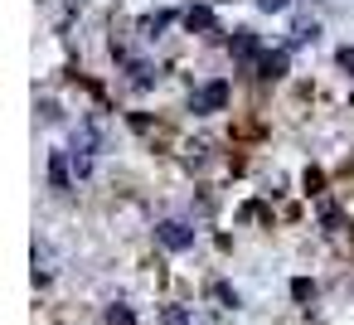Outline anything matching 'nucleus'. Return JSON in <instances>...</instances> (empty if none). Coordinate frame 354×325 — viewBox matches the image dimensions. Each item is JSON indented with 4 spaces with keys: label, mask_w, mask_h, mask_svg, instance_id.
Instances as JSON below:
<instances>
[{
    "label": "nucleus",
    "mask_w": 354,
    "mask_h": 325,
    "mask_svg": "<svg viewBox=\"0 0 354 325\" xmlns=\"http://www.w3.org/2000/svg\"><path fill=\"white\" fill-rule=\"evenodd\" d=\"M223 102H228V83H209L194 93V112H218Z\"/></svg>",
    "instance_id": "obj_1"
},
{
    "label": "nucleus",
    "mask_w": 354,
    "mask_h": 325,
    "mask_svg": "<svg viewBox=\"0 0 354 325\" xmlns=\"http://www.w3.org/2000/svg\"><path fill=\"white\" fill-rule=\"evenodd\" d=\"M156 238H160L170 252H180V248H189V243H194V233H189L185 223H175V219H170V223H160V228H156Z\"/></svg>",
    "instance_id": "obj_2"
},
{
    "label": "nucleus",
    "mask_w": 354,
    "mask_h": 325,
    "mask_svg": "<svg viewBox=\"0 0 354 325\" xmlns=\"http://www.w3.org/2000/svg\"><path fill=\"white\" fill-rule=\"evenodd\" d=\"M107 325H136L131 306H112V310H107Z\"/></svg>",
    "instance_id": "obj_3"
},
{
    "label": "nucleus",
    "mask_w": 354,
    "mask_h": 325,
    "mask_svg": "<svg viewBox=\"0 0 354 325\" xmlns=\"http://www.w3.org/2000/svg\"><path fill=\"white\" fill-rule=\"evenodd\" d=\"M281 68H286V59L277 54V59H267V64H262V78H281Z\"/></svg>",
    "instance_id": "obj_4"
},
{
    "label": "nucleus",
    "mask_w": 354,
    "mask_h": 325,
    "mask_svg": "<svg viewBox=\"0 0 354 325\" xmlns=\"http://www.w3.org/2000/svg\"><path fill=\"white\" fill-rule=\"evenodd\" d=\"M189 25H199V30H214V20H209V10H194V15H189Z\"/></svg>",
    "instance_id": "obj_5"
},
{
    "label": "nucleus",
    "mask_w": 354,
    "mask_h": 325,
    "mask_svg": "<svg viewBox=\"0 0 354 325\" xmlns=\"http://www.w3.org/2000/svg\"><path fill=\"white\" fill-rule=\"evenodd\" d=\"M339 64H344V68L354 73V49H339Z\"/></svg>",
    "instance_id": "obj_6"
},
{
    "label": "nucleus",
    "mask_w": 354,
    "mask_h": 325,
    "mask_svg": "<svg viewBox=\"0 0 354 325\" xmlns=\"http://www.w3.org/2000/svg\"><path fill=\"white\" fill-rule=\"evenodd\" d=\"M262 10H286V0H257Z\"/></svg>",
    "instance_id": "obj_7"
}]
</instances>
